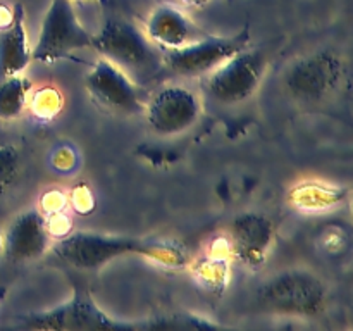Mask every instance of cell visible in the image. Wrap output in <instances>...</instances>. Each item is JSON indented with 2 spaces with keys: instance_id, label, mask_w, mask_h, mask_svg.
Masks as SVG:
<instances>
[{
  "instance_id": "8",
  "label": "cell",
  "mask_w": 353,
  "mask_h": 331,
  "mask_svg": "<svg viewBox=\"0 0 353 331\" xmlns=\"http://www.w3.org/2000/svg\"><path fill=\"white\" fill-rule=\"evenodd\" d=\"M143 114L148 126L157 134L178 137L200 119L202 100L188 86L164 85L145 102Z\"/></svg>"
},
{
  "instance_id": "16",
  "label": "cell",
  "mask_w": 353,
  "mask_h": 331,
  "mask_svg": "<svg viewBox=\"0 0 353 331\" xmlns=\"http://www.w3.org/2000/svg\"><path fill=\"white\" fill-rule=\"evenodd\" d=\"M19 169L21 159L16 148L0 141V195H3L16 183Z\"/></svg>"
},
{
  "instance_id": "4",
  "label": "cell",
  "mask_w": 353,
  "mask_h": 331,
  "mask_svg": "<svg viewBox=\"0 0 353 331\" xmlns=\"http://www.w3.org/2000/svg\"><path fill=\"white\" fill-rule=\"evenodd\" d=\"M19 328L23 330H134L145 328L143 324L123 323L103 312L90 293L83 288H74L71 299L65 303L40 312L21 316Z\"/></svg>"
},
{
  "instance_id": "17",
  "label": "cell",
  "mask_w": 353,
  "mask_h": 331,
  "mask_svg": "<svg viewBox=\"0 0 353 331\" xmlns=\"http://www.w3.org/2000/svg\"><path fill=\"white\" fill-rule=\"evenodd\" d=\"M185 6H190V7H203L205 3H209L210 0H181Z\"/></svg>"
},
{
  "instance_id": "15",
  "label": "cell",
  "mask_w": 353,
  "mask_h": 331,
  "mask_svg": "<svg viewBox=\"0 0 353 331\" xmlns=\"http://www.w3.org/2000/svg\"><path fill=\"white\" fill-rule=\"evenodd\" d=\"M30 88V79L21 74L0 81V119H14L23 112Z\"/></svg>"
},
{
  "instance_id": "11",
  "label": "cell",
  "mask_w": 353,
  "mask_h": 331,
  "mask_svg": "<svg viewBox=\"0 0 353 331\" xmlns=\"http://www.w3.org/2000/svg\"><path fill=\"white\" fill-rule=\"evenodd\" d=\"M274 243V224L259 212L238 214L230 224V248L241 264L259 269Z\"/></svg>"
},
{
  "instance_id": "2",
  "label": "cell",
  "mask_w": 353,
  "mask_h": 331,
  "mask_svg": "<svg viewBox=\"0 0 353 331\" xmlns=\"http://www.w3.org/2000/svg\"><path fill=\"white\" fill-rule=\"evenodd\" d=\"M92 48L116 64L137 85H145L164 71V54L143 30L124 19H109L93 34Z\"/></svg>"
},
{
  "instance_id": "9",
  "label": "cell",
  "mask_w": 353,
  "mask_h": 331,
  "mask_svg": "<svg viewBox=\"0 0 353 331\" xmlns=\"http://www.w3.org/2000/svg\"><path fill=\"white\" fill-rule=\"evenodd\" d=\"M86 92L102 109L119 116H137L143 112L138 85L116 64L100 57L85 78Z\"/></svg>"
},
{
  "instance_id": "6",
  "label": "cell",
  "mask_w": 353,
  "mask_h": 331,
  "mask_svg": "<svg viewBox=\"0 0 353 331\" xmlns=\"http://www.w3.org/2000/svg\"><path fill=\"white\" fill-rule=\"evenodd\" d=\"M93 34L79 23L71 0H52L41 21L40 34L31 50V59L54 62L72 52L92 48Z\"/></svg>"
},
{
  "instance_id": "7",
  "label": "cell",
  "mask_w": 353,
  "mask_h": 331,
  "mask_svg": "<svg viewBox=\"0 0 353 331\" xmlns=\"http://www.w3.org/2000/svg\"><path fill=\"white\" fill-rule=\"evenodd\" d=\"M248 47V31L233 37L196 38L172 50H164V68L181 78H203L236 52Z\"/></svg>"
},
{
  "instance_id": "1",
  "label": "cell",
  "mask_w": 353,
  "mask_h": 331,
  "mask_svg": "<svg viewBox=\"0 0 353 331\" xmlns=\"http://www.w3.org/2000/svg\"><path fill=\"white\" fill-rule=\"evenodd\" d=\"M54 254L64 264L83 271H93L112 259L131 254L143 255L172 268H179L186 262L183 252L172 245L133 237H119V234L92 233V231H74L68 234L59 243H55Z\"/></svg>"
},
{
  "instance_id": "5",
  "label": "cell",
  "mask_w": 353,
  "mask_h": 331,
  "mask_svg": "<svg viewBox=\"0 0 353 331\" xmlns=\"http://www.w3.org/2000/svg\"><path fill=\"white\" fill-rule=\"evenodd\" d=\"M268 61L262 52L243 48L203 76L205 93L223 106H236L254 97L264 79Z\"/></svg>"
},
{
  "instance_id": "18",
  "label": "cell",
  "mask_w": 353,
  "mask_h": 331,
  "mask_svg": "<svg viewBox=\"0 0 353 331\" xmlns=\"http://www.w3.org/2000/svg\"><path fill=\"white\" fill-rule=\"evenodd\" d=\"M210 262H212V264H210V265H212V269H210V271H209V274H214V264H216V259H212V261H210ZM216 274H221V276H224V274H226V272H224V269L223 268H217L216 269ZM210 278V276H207V278L205 279H209Z\"/></svg>"
},
{
  "instance_id": "10",
  "label": "cell",
  "mask_w": 353,
  "mask_h": 331,
  "mask_svg": "<svg viewBox=\"0 0 353 331\" xmlns=\"http://www.w3.org/2000/svg\"><path fill=\"white\" fill-rule=\"evenodd\" d=\"M343 76L341 59L333 52H316L296 61L285 76V85L295 99L317 102L340 85Z\"/></svg>"
},
{
  "instance_id": "3",
  "label": "cell",
  "mask_w": 353,
  "mask_h": 331,
  "mask_svg": "<svg viewBox=\"0 0 353 331\" xmlns=\"http://www.w3.org/2000/svg\"><path fill=\"white\" fill-rule=\"evenodd\" d=\"M327 302V286L305 269H288L265 279L255 293L261 310L279 316L314 317Z\"/></svg>"
},
{
  "instance_id": "13",
  "label": "cell",
  "mask_w": 353,
  "mask_h": 331,
  "mask_svg": "<svg viewBox=\"0 0 353 331\" xmlns=\"http://www.w3.org/2000/svg\"><path fill=\"white\" fill-rule=\"evenodd\" d=\"M143 31L148 40L162 52L179 48L196 40L195 24L183 10L171 3L155 7L145 21Z\"/></svg>"
},
{
  "instance_id": "14",
  "label": "cell",
  "mask_w": 353,
  "mask_h": 331,
  "mask_svg": "<svg viewBox=\"0 0 353 331\" xmlns=\"http://www.w3.org/2000/svg\"><path fill=\"white\" fill-rule=\"evenodd\" d=\"M31 62V48L24 28V10L16 3L9 21L0 26V81L21 74Z\"/></svg>"
},
{
  "instance_id": "12",
  "label": "cell",
  "mask_w": 353,
  "mask_h": 331,
  "mask_svg": "<svg viewBox=\"0 0 353 331\" xmlns=\"http://www.w3.org/2000/svg\"><path fill=\"white\" fill-rule=\"evenodd\" d=\"M50 247V233L45 217L37 209L19 214L6 233V257L14 264L40 259Z\"/></svg>"
},
{
  "instance_id": "19",
  "label": "cell",
  "mask_w": 353,
  "mask_h": 331,
  "mask_svg": "<svg viewBox=\"0 0 353 331\" xmlns=\"http://www.w3.org/2000/svg\"><path fill=\"white\" fill-rule=\"evenodd\" d=\"M71 2H72V0H71ZM97 2H99V3H102L103 7H109V6H112V3H114V0H97Z\"/></svg>"
}]
</instances>
